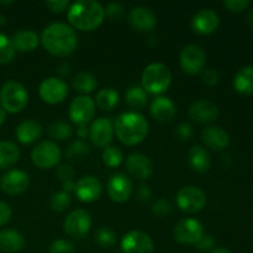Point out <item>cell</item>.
I'll use <instances>...</instances> for the list:
<instances>
[{"mask_svg":"<svg viewBox=\"0 0 253 253\" xmlns=\"http://www.w3.org/2000/svg\"><path fill=\"white\" fill-rule=\"evenodd\" d=\"M43 48L56 57L71 56L78 47V35L64 22H53L44 27L41 35Z\"/></svg>","mask_w":253,"mask_h":253,"instance_id":"cell-1","label":"cell"},{"mask_svg":"<svg viewBox=\"0 0 253 253\" xmlns=\"http://www.w3.org/2000/svg\"><path fill=\"white\" fill-rule=\"evenodd\" d=\"M114 131L121 143L126 146H136L147 137L148 123L142 114L127 111L116 118Z\"/></svg>","mask_w":253,"mask_h":253,"instance_id":"cell-2","label":"cell"},{"mask_svg":"<svg viewBox=\"0 0 253 253\" xmlns=\"http://www.w3.org/2000/svg\"><path fill=\"white\" fill-rule=\"evenodd\" d=\"M105 10L95 0H78L68 9V20L71 25L81 31H93L103 24Z\"/></svg>","mask_w":253,"mask_h":253,"instance_id":"cell-3","label":"cell"},{"mask_svg":"<svg viewBox=\"0 0 253 253\" xmlns=\"http://www.w3.org/2000/svg\"><path fill=\"white\" fill-rule=\"evenodd\" d=\"M141 84L146 93L160 95L169 89L172 84V73L166 64L155 62L143 69Z\"/></svg>","mask_w":253,"mask_h":253,"instance_id":"cell-4","label":"cell"},{"mask_svg":"<svg viewBox=\"0 0 253 253\" xmlns=\"http://www.w3.org/2000/svg\"><path fill=\"white\" fill-rule=\"evenodd\" d=\"M29 103V93L21 83L9 81L0 88V105L5 113L16 114L24 110Z\"/></svg>","mask_w":253,"mask_h":253,"instance_id":"cell-5","label":"cell"},{"mask_svg":"<svg viewBox=\"0 0 253 253\" xmlns=\"http://www.w3.org/2000/svg\"><path fill=\"white\" fill-rule=\"evenodd\" d=\"M62 157L61 148L52 141H42L31 151V160L37 168L49 169L56 167Z\"/></svg>","mask_w":253,"mask_h":253,"instance_id":"cell-6","label":"cell"},{"mask_svg":"<svg viewBox=\"0 0 253 253\" xmlns=\"http://www.w3.org/2000/svg\"><path fill=\"white\" fill-rule=\"evenodd\" d=\"M177 207L182 211L194 214V212L202 211L207 204V195L200 188L194 185H187L179 189L177 193Z\"/></svg>","mask_w":253,"mask_h":253,"instance_id":"cell-7","label":"cell"},{"mask_svg":"<svg viewBox=\"0 0 253 253\" xmlns=\"http://www.w3.org/2000/svg\"><path fill=\"white\" fill-rule=\"evenodd\" d=\"M173 236L175 241L182 245H197L204 236V226L197 219L185 217L175 224Z\"/></svg>","mask_w":253,"mask_h":253,"instance_id":"cell-8","label":"cell"},{"mask_svg":"<svg viewBox=\"0 0 253 253\" xmlns=\"http://www.w3.org/2000/svg\"><path fill=\"white\" fill-rule=\"evenodd\" d=\"M91 227V217L86 210H73L63 222V230L72 239H83L89 234Z\"/></svg>","mask_w":253,"mask_h":253,"instance_id":"cell-9","label":"cell"},{"mask_svg":"<svg viewBox=\"0 0 253 253\" xmlns=\"http://www.w3.org/2000/svg\"><path fill=\"white\" fill-rule=\"evenodd\" d=\"M179 63L185 73H202L207 63V54L204 49L198 44H188L180 52Z\"/></svg>","mask_w":253,"mask_h":253,"instance_id":"cell-10","label":"cell"},{"mask_svg":"<svg viewBox=\"0 0 253 253\" xmlns=\"http://www.w3.org/2000/svg\"><path fill=\"white\" fill-rule=\"evenodd\" d=\"M40 98L47 104L56 105L62 103L68 95V85L66 82L57 77H49L44 79L39 88Z\"/></svg>","mask_w":253,"mask_h":253,"instance_id":"cell-11","label":"cell"},{"mask_svg":"<svg viewBox=\"0 0 253 253\" xmlns=\"http://www.w3.org/2000/svg\"><path fill=\"white\" fill-rule=\"evenodd\" d=\"M95 115V101L88 95H79L69 105V118L76 125H88Z\"/></svg>","mask_w":253,"mask_h":253,"instance_id":"cell-12","label":"cell"},{"mask_svg":"<svg viewBox=\"0 0 253 253\" xmlns=\"http://www.w3.org/2000/svg\"><path fill=\"white\" fill-rule=\"evenodd\" d=\"M124 253H155V244L150 235L142 231H130L121 240Z\"/></svg>","mask_w":253,"mask_h":253,"instance_id":"cell-13","label":"cell"},{"mask_svg":"<svg viewBox=\"0 0 253 253\" xmlns=\"http://www.w3.org/2000/svg\"><path fill=\"white\" fill-rule=\"evenodd\" d=\"M114 132V125L108 118L96 119L89 127V137L91 143L98 148H106L110 146Z\"/></svg>","mask_w":253,"mask_h":253,"instance_id":"cell-14","label":"cell"},{"mask_svg":"<svg viewBox=\"0 0 253 253\" xmlns=\"http://www.w3.org/2000/svg\"><path fill=\"white\" fill-rule=\"evenodd\" d=\"M109 197L116 203H125L130 199L132 194V182L127 175L123 173L113 174L106 184Z\"/></svg>","mask_w":253,"mask_h":253,"instance_id":"cell-15","label":"cell"},{"mask_svg":"<svg viewBox=\"0 0 253 253\" xmlns=\"http://www.w3.org/2000/svg\"><path fill=\"white\" fill-rule=\"evenodd\" d=\"M30 185L29 174L24 170L10 169L0 179V188L9 195H19Z\"/></svg>","mask_w":253,"mask_h":253,"instance_id":"cell-16","label":"cell"},{"mask_svg":"<svg viewBox=\"0 0 253 253\" xmlns=\"http://www.w3.org/2000/svg\"><path fill=\"white\" fill-rule=\"evenodd\" d=\"M188 115L195 123L207 125V124H211L217 120L219 109L211 101L200 99V100L190 104L189 109H188Z\"/></svg>","mask_w":253,"mask_h":253,"instance_id":"cell-17","label":"cell"},{"mask_svg":"<svg viewBox=\"0 0 253 253\" xmlns=\"http://www.w3.org/2000/svg\"><path fill=\"white\" fill-rule=\"evenodd\" d=\"M77 198L83 203H93L100 198L103 193L100 180L94 175H84L76 183L74 189Z\"/></svg>","mask_w":253,"mask_h":253,"instance_id":"cell-18","label":"cell"},{"mask_svg":"<svg viewBox=\"0 0 253 253\" xmlns=\"http://www.w3.org/2000/svg\"><path fill=\"white\" fill-rule=\"evenodd\" d=\"M219 15L212 9H202L192 17L190 26L198 35H210L219 27Z\"/></svg>","mask_w":253,"mask_h":253,"instance_id":"cell-19","label":"cell"},{"mask_svg":"<svg viewBox=\"0 0 253 253\" xmlns=\"http://www.w3.org/2000/svg\"><path fill=\"white\" fill-rule=\"evenodd\" d=\"M126 169L128 174L138 180H147L153 174V165L147 156L142 153H131L126 158Z\"/></svg>","mask_w":253,"mask_h":253,"instance_id":"cell-20","label":"cell"},{"mask_svg":"<svg viewBox=\"0 0 253 253\" xmlns=\"http://www.w3.org/2000/svg\"><path fill=\"white\" fill-rule=\"evenodd\" d=\"M128 22L137 31L150 32L157 25V17L148 7L136 6L132 7L128 14Z\"/></svg>","mask_w":253,"mask_h":253,"instance_id":"cell-21","label":"cell"},{"mask_svg":"<svg viewBox=\"0 0 253 253\" xmlns=\"http://www.w3.org/2000/svg\"><path fill=\"white\" fill-rule=\"evenodd\" d=\"M202 141L207 147L221 151L230 145V135L220 126H208L202 132Z\"/></svg>","mask_w":253,"mask_h":253,"instance_id":"cell-22","label":"cell"},{"mask_svg":"<svg viewBox=\"0 0 253 253\" xmlns=\"http://www.w3.org/2000/svg\"><path fill=\"white\" fill-rule=\"evenodd\" d=\"M43 128L42 125L36 120H25L19 124L15 131V135L19 142L22 145H31L41 138Z\"/></svg>","mask_w":253,"mask_h":253,"instance_id":"cell-23","label":"cell"},{"mask_svg":"<svg viewBox=\"0 0 253 253\" xmlns=\"http://www.w3.org/2000/svg\"><path fill=\"white\" fill-rule=\"evenodd\" d=\"M151 115L158 121H170L177 114L174 103L167 96H157L151 103Z\"/></svg>","mask_w":253,"mask_h":253,"instance_id":"cell-24","label":"cell"},{"mask_svg":"<svg viewBox=\"0 0 253 253\" xmlns=\"http://www.w3.org/2000/svg\"><path fill=\"white\" fill-rule=\"evenodd\" d=\"M188 163L198 173H205L211 167V157L207 148L195 145L188 151Z\"/></svg>","mask_w":253,"mask_h":253,"instance_id":"cell-25","label":"cell"},{"mask_svg":"<svg viewBox=\"0 0 253 253\" xmlns=\"http://www.w3.org/2000/svg\"><path fill=\"white\" fill-rule=\"evenodd\" d=\"M25 246V237L21 232L12 229L0 231V251L5 253H16Z\"/></svg>","mask_w":253,"mask_h":253,"instance_id":"cell-26","label":"cell"},{"mask_svg":"<svg viewBox=\"0 0 253 253\" xmlns=\"http://www.w3.org/2000/svg\"><path fill=\"white\" fill-rule=\"evenodd\" d=\"M11 42L15 51L31 52L39 46L40 37L32 30H20L12 35Z\"/></svg>","mask_w":253,"mask_h":253,"instance_id":"cell-27","label":"cell"},{"mask_svg":"<svg viewBox=\"0 0 253 253\" xmlns=\"http://www.w3.org/2000/svg\"><path fill=\"white\" fill-rule=\"evenodd\" d=\"M234 88L242 95L253 94V66H245L234 77Z\"/></svg>","mask_w":253,"mask_h":253,"instance_id":"cell-28","label":"cell"},{"mask_svg":"<svg viewBox=\"0 0 253 253\" xmlns=\"http://www.w3.org/2000/svg\"><path fill=\"white\" fill-rule=\"evenodd\" d=\"M20 158V151L10 141H0V169H7L16 165Z\"/></svg>","mask_w":253,"mask_h":253,"instance_id":"cell-29","label":"cell"},{"mask_svg":"<svg viewBox=\"0 0 253 253\" xmlns=\"http://www.w3.org/2000/svg\"><path fill=\"white\" fill-rule=\"evenodd\" d=\"M148 95L145 89L140 85H133L126 91L125 94V103L128 108L138 111L142 110L147 105Z\"/></svg>","mask_w":253,"mask_h":253,"instance_id":"cell-30","label":"cell"},{"mask_svg":"<svg viewBox=\"0 0 253 253\" xmlns=\"http://www.w3.org/2000/svg\"><path fill=\"white\" fill-rule=\"evenodd\" d=\"M72 85L79 93L88 94L98 86V81L96 77L89 72H79L72 79Z\"/></svg>","mask_w":253,"mask_h":253,"instance_id":"cell-31","label":"cell"},{"mask_svg":"<svg viewBox=\"0 0 253 253\" xmlns=\"http://www.w3.org/2000/svg\"><path fill=\"white\" fill-rule=\"evenodd\" d=\"M120 95L114 88H104L100 89L96 94L95 104L101 109V110L110 111L118 106Z\"/></svg>","mask_w":253,"mask_h":253,"instance_id":"cell-32","label":"cell"},{"mask_svg":"<svg viewBox=\"0 0 253 253\" xmlns=\"http://www.w3.org/2000/svg\"><path fill=\"white\" fill-rule=\"evenodd\" d=\"M90 153V147L83 140L73 141L66 150V157L71 162H79Z\"/></svg>","mask_w":253,"mask_h":253,"instance_id":"cell-33","label":"cell"},{"mask_svg":"<svg viewBox=\"0 0 253 253\" xmlns=\"http://www.w3.org/2000/svg\"><path fill=\"white\" fill-rule=\"evenodd\" d=\"M48 135L53 140L64 141L68 140L73 135V127L63 120H57L52 123L48 127Z\"/></svg>","mask_w":253,"mask_h":253,"instance_id":"cell-34","label":"cell"},{"mask_svg":"<svg viewBox=\"0 0 253 253\" xmlns=\"http://www.w3.org/2000/svg\"><path fill=\"white\" fill-rule=\"evenodd\" d=\"M101 157H103V162L110 168L119 167L124 161L123 151L116 146H108L106 148H104Z\"/></svg>","mask_w":253,"mask_h":253,"instance_id":"cell-35","label":"cell"},{"mask_svg":"<svg viewBox=\"0 0 253 253\" xmlns=\"http://www.w3.org/2000/svg\"><path fill=\"white\" fill-rule=\"evenodd\" d=\"M95 242L103 249H109L116 244V234L109 227H100L94 234Z\"/></svg>","mask_w":253,"mask_h":253,"instance_id":"cell-36","label":"cell"},{"mask_svg":"<svg viewBox=\"0 0 253 253\" xmlns=\"http://www.w3.org/2000/svg\"><path fill=\"white\" fill-rule=\"evenodd\" d=\"M15 48L12 46L11 39L4 34H0V64H6L11 62L15 57Z\"/></svg>","mask_w":253,"mask_h":253,"instance_id":"cell-37","label":"cell"},{"mask_svg":"<svg viewBox=\"0 0 253 253\" xmlns=\"http://www.w3.org/2000/svg\"><path fill=\"white\" fill-rule=\"evenodd\" d=\"M72 204V198L71 194L66 192H58V193H54L51 198V209L53 211L57 212H62L64 210L68 209Z\"/></svg>","mask_w":253,"mask_h":253,"instance_id":"cell-38","label":"cell"},{"mask_svg":"<svg viewBox=\"0 0 253 253\" xmlns=\"http://www.w3.org/2000/svg\"><path fill=\"white\" fill-rule=\"evenodd\" d=\"M76 249H74V245L72 244L68 240L59 239L56 241L52 242V245L49 246L48 253H74Z\"/></svg>","mask_w":253,"mask_h":253,"instance_id":"cell-39","label":"cell"},{"mask_svg":"<svg viewBox=\"0 0 253 253\" xmlns=\"http://www.w3.org/2000/svg\"><path fill=\"white\" fill-rule=\"evenodd\" d=\"M173 205L169 200L167 199H158L157 202L153 204L152 207V212L158 217H166L172 212Z\"/></svg>","mask_w":253,"mask_h":253,"instance_id":"cell-40","label":"cell"},{"mask_svg":"<svg viewBox=\"0 0 253 253\" xmlns=\"http://www.w3.org/2000/svg\"><path fill=\"white\" fill-rule=\"evenodd\" d=\"M105 15L111 20H119L125 12V9H124L123 5L120 2H110V4L106 6Z\"/></svg>","mask_w":253,"mask_h":253,"instance_id":"cell-41","label":"cell"},{"mask_svg":"<svg viewBox=\"0 0 253 253\" xmlns=\"http://www.w3.org/2000/svg\"><path fill=\"white\" fill-rule=\"evenodd\" d=\"M250 5V0H225L224 6L232 12H241Z\"/></svg>","mask_w":253,"mask_h":253,"instance_id":"cell-42","label":"cell"},{"mask_svg":"<svg viewBox=\"0 0 253 253\" xmlns=\"http://www.w3.org/2000/svg\"><path fill=\"white\" fill-rule=\"evenodd\" d=\"M193 127L187 123H182L175 127V135L180 141H188L193 137Z\"/></svg>","mask_w":253,"mask_h":253,"instance_id":"cell-43","label":"cell"},{"mask_svg":"<svg viewBox=\"0 0 253 253\" xmlns=\"http://www.w3.org/2000/svg\"><path fill=\"white\" fill-rule=\"evenodd\" d=\"M57 178L59 180L63 182H68V180H72V178L74 177V169L71 165H61L58 168H57L56 172Z\"/></svg>","mask_w":253,"mask_h":253,"instance_id":"cell-44","label":"cell"},{"mask_svg":"<svg viewBox=\"0 0 253 253\" xmlns=\"http://www.w3.org/2000/svg\"><path fill=\"white\" fill-rule=\"evenodd\" d=\"M203 82L209 86L216 85L220 82V73L214 68H209L207 69V71H203Z\"/></svg>","mask_w":253,"mask_h":253,"instance_id":"cell-45","label":"cell"},{"mask_svg":"<svg viewBox=\"0 0 253 253\" xmlns=\"http://www.w3.org/2000/svg\"><path fill=\"white\" fill-rule=\"evenodd\" d=\"M46 6L53 12H63L64 10L69 9L71 4L68 0H51V1H46Z\"/></svg>","mask_w":253,"mask_h":253,"instance_id":"cell-46","label":"cell"},{"mask_svg":"<svg viewBox=\"0 0 253 253\" xmlns=\"http://www.w3.org/2000/svg\"><path fill=\"white\" fill-rule=\"evenodd\" d=\"M214 245H215L214 237H212L211 235L204 234V236L200 239V241L198 242L197 246H198V250H199V251L205 252V251H209V250H212Z\"/></svg>","mask_w":253,"mask_h":253,"instance_id":"cell-47","label":"cell"},{"mask_svg":"<svg viewBox=\"0 0 253 253\" xmlns=\"http://www.w3.org/2000/svg\"><path fill=\"white\" fill-rule=\"evenodd\" d=\"M11 208L4 202H0V226L5 225L6 222H9V220L11 219Z\"/></svg>","mask_w":253,"mask_h":253,"instance_id":"cell-48","label":"cell"},{"mask_svg":"<svg viewBox=\"0 0 253 253\" xmlns=\"http://www.w3.org/2000/svg\"><path fill=\"white\" fill-rule=\"evenodd\" d=\"M151 195H152V192H151L148 185H141V187L138 188L137 197L141 202H147V200H150Z\"/></svg>","mask_w":253,"mask_h":253,"instance_id":"cell-49","label":"cell"},{"mask_svg":"<svg viewBox=\"0 0 253 253\" xmlns=\"http://www.w3.org/2000/svg\"><path fill=\"white\" fill-rule=\"evenodd\" d=\"M77 135L79 138H85L86 136H89V128L86 125H81L77 128Z\"/></svg>","mask_w":253,"mask_h":253,"instance_id":"cell-50","label":"cell"},{"mask_svg":"<svg viewBox=\"0 0 253 253\" xmlns=\"http://www.w3.org/2000/svg\"><path fill=\"white\" fill-rule=\"evenodd\" d=\"M63 192L66 193H71V192H74V189H76V183L73 182V180H68V182H63Z\"/></svg>","mask_w":253,"mask_h":253,"instance_id":"cell-51","label":"cell"},{"mask_svg":"<svg viewBox=\"0 0 253 253\" xmlns=\"http://www.w3.org/2000/svg\"><path fill=\"white\" fill-rule=\"evenodd\" d=\"M247 24H249V26L253 30V10H251V11L247 14Z\"/></svg>","mask_w":253,"mask_h":253,"instance_id":"cell-52","label":"cell"},{"mask_svg":"<svg viewBox=\"0 0 253 253\" xmlns=\"http://www.w3.org/2000/svg\"><path fill=\"white\" fill-rule=\"evenodd\" d=\"M210 253H231L227 249H224V247H217V249L211 250Z\"/></svg>","mask_w":253,"mask_h":253,"instance_id":"cell-53","label":"cell"},{"mask_svg":"<svg viewBox=\"0 0 253 253\" xmlns=\"http://www.w3.org/2000/svg\"><path fill=\"white\" fill-rule=\"evenodd\" d=\"M5 118H6V113H5L4 109H2L1 106H0V126H1L2 124H4Z\"/></svg>","mask_w":253,"mask_h":253,"instance_id":"cell-54","label":"cell"},{"mask_svg":"<svg viewBox=\"0 0 253 253\" xmlns=\"http://www.w3.org/2000/svg\"><path fill=\"white\" fill-rule=\"evenodd\" d=\"M12 2H14V1H0V4H2V5H10V4H12Z\"/></svg>","mask_w":253,"mask_h":253,"instance_id":"cell-55","label":"cell"},{"mask_svg":"<svg viewBox=\"0 0 253 253\" xmlns=\"http://www.w3.org/2000/svg\"><path fill=\"white\" fill-rule=\"evenodd\" d=\"M4 22H5V17L0 16V24H4Z\"/></svg>","mask_w":253,"mask_h":253,"instance_id":"cell-56","label":"cell"}]
</instances>
